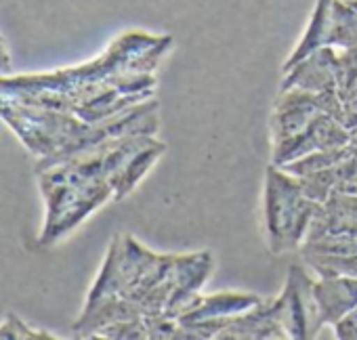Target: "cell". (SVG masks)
Masks as SVG:
<instances>
[{"mask_svg":"<svg viewBox=\"0 0 357 340\" xmlns=\"http://www.w3.org/2000/svg\"><path fill=\"white\" fill-rule=\"evenodd\" d=\"M172 45L170 34H149L143 30H126L118 38L109 42V47L95 59L63 68L55 72H40V74H17V76H3L0 78V93H15V91H66L78 84L105 80L109 76L122 72H139V74H153L162 57L168 53Z\"/></svg>","mask_w":357,"mask_h":340,"instance_id":"obj_1","label":"cell"},{"mask_svg":"<svg viewBox=\"0 0 357 340\" xmlns=\"http://www.w3.org/2000/svg\"><path fill=\"white\" fill-rule=\"evenodd\" d=\"M164 151L166 145L155 137H151L139 149H135L109 179L114 187V200H124L139 185V181L149 173V168L164 155Z\"/></svg>","mask_w":357,"mask_h":340,"instance_id":"obj_14","label":"cell"},{"mask_svg":"<svg viewBox=\"0 0 357 340\" xmlns=\"http://www.w3.org/2000/svg\"><path fill=\"white\" fill-rule=\"evenodd\" d=\"M213 273V254L192 252V254H176L174 258V292L166 307V317L181 319L188 311L196 307L202 296V288Z\"/></svg>","mask_w":357,"mask_h":340,"instance_id":"obj_7","label":"cell"},{"mask_svg":"<svg viewBox=\"0 0 357 340\" xmlns=\"http://www.w3.org/2000/svg\"><path fill=\"white\" fill-rule=\"evenodd\" d=\"M353 153L351 145H342V147H330V149H319L313 153H307L298 160H292L288 164H284L282 168L292 173L294 177H307L313 175L317 170H324L328 166H334L338 162H342L344 157H349Z\"/></svg>","mask_w":357,"mask_h":340,"instance_id":"obj_18","label":"cell"},{"mask_svg":"<svg viewBox=\"0 0 357 340\" xmlns=\"http://www.w3.org/2000/svg\"><path fill=\"white\" fill-rule=\"evenodd\" d=\"M340 122L349 130L357 128V97L342 101V118H340Z\"/></svg>","mask_w":357,"mask_h":340,"instance_id":"obj_21","label":"cell"},{"mask_svg":"<svg viewBox=\"0 0 357 340\" xmlns=\"http://www.w3.org/2000/svg\"><path fill=\"white\" fill-rule=\"evenodd\" d=\"M349 141H351V130L344 128V124L340 120H336L330 114H319L303 132L273 145L271 164L284 166L292 160H298V157L319 151V149L349 145Z\"/></svg>","mask_w":357,"mask_h":340,"instance_id":"obj_6","label":"cell"},{"mask_svg":"<svg viewBox=\"0 0 357 340\" xmlns=\"http://www.w3.org/2000/svg\"><path fill=\"white\" fill-rule=\"evenodd\" d=\"M45 198V225L38 244L43 248L59 242L74 231L86 217L101 208L107 200H114V187L109 179H95L82 183L59 181L49 175H36Z\"/></svg>","mask_w":357,"mask_h":340,"instance_id":"obj_3","label":"cell"},{"mask_svg":"<svg viewBox=\"0 0 357 340\" xmlns=\"http://www.w3.org/2000/svg\"><path fill=\"white\" fill-rule=\"evenodd\" d=\"M319 114H330L336 120L342 118V99L336 91H324V93H311L303 88H288L280 91L271 120V143L278 145L298 132H303Z\"/></svg>","mask_w":357,"mask_h":340,"instance_id":"obj_4","label":"cell"},{"mask_svg":"<svg viewBox=\"0 0 357 340\" xmlns=\"http://www.w3.org/2000/svg\"><path fill=\"white\" fill-rule=\"evenodd\" d=\"M332 330L334 336L340 340H357V307L347 317H342Z\"/></svg>","mask_w":357,"mask_h":340,"instance_id":"obj_20","label":"cell"},{"mask_svg":"<svg viewBox=\"0 0 357 340\" xmlns=\"http://www.w3.org/2000/svg\"><path fill=\"white\" fill-rule=\"evenodd\" d=\"M9 65H11L9 47H7V42L3 40V76H7V74H9Z\"/></svg>","mask_w":357,"mask_h":340,"instance_id":"obj_22","label":"cell"},{"mask_svg":"<svg viewBox=\"0 0 357 340\" xmlns=\"http://www.w3.org/2000/svg\"><path fill=\"white\" fill-rule=\"evenodd\" d=\"M0 338L3 340H24V338L26 340H57V336L51 332L30 327L15 313H7L3 325H0Z\"/></svg>","mask_w":357,"mask_h":340,"instance_id":"obj_19","label":"cell"},{"mask_svg":"<svg viewBox=\"0 0 357 340\" xmlns=\"http://www.w3.org/2000/svg\"><path fill=\"white\" fill-rule=\"evenodd\" d=\"M267 340V338H288L286 330L278 321L271 309V298H265L259 307L236 315L217 334L215 340Z\"/></svg>","mask_w":357,"mask_h":340,"instance_id":"obj_12","label":"cell"},{"mask_svg":"<svg viewBox=\"0 0 357 340\" xmlns=\"http://www.w3.org/2000/svg\"><path fill=\"white\" fill-rule=\"evenodd\" d=\"M313 298L317 311V327H334L357 307V277L353 275H317L313 284Z\"/></svg>","mask_w":357,"mask_h":340,"instance_id":"obj_9","label":"cell"},{"mask_svg":"<svg viewBox=\"0 0 357 340\" xmlns=\"http://www.w3.org/2000/svg\"><path fill=\"white\" fill-rule=\"evenodd\" d=\"M347 3H349V7H353L357 11V0H347Z\"/></svg>","mask_w":357,"mask_h":340,"instance_id":"obj_23","label":"cell"},{"mask_svg":"<svg viewBox=\"0 0 357 340\" xmlns=\"http://www.w3.org/2000/svg\"><path fill=\"white\" fill-rule=\"evenodd\" d=\"M303 88L311 93L336 91V49L321 47L284 74L280 91Z\"/></svg>","mask_w":357,"mask_h":340,"instance_id":"obj_11","label":"cell"},{"mask_svg":"<svg viewBox=\"0 0 357 340\" xmlns=\"http://www.w3.org/2000/svg\"><path fill=\"white\" fill-rule=\"evenodd\" d=\"M332 5L334 0H315V7L311 11L307 30L303 34V38L298 40V45L294 47V51L290 53V57L284 63V74L288 70H292L298 61H303L305 57H309L311 53L319 51L321 47H328V34H330V22H332Z\"/></svg>","mask_w":357,"mask_h":340,"instance_id":"obj_15","label":"cell"},{"mask_svg":"<svg viewBox=\"0 0 357 340\" xmlns=\"http://www.w3.org/2000/svg\"><path fill=\"white\" fill-rule=\"evenodd\" d=\"M353 97H357V86H355V88H353V93H351V95H349V97H347V99H353ZM347 99H344V101H347Z\"/></svg>","mask_w":357,"mask_h":340,"instance_id":"obj_24","label":"cell"},{"mask_svg":"<svg viewBox=\"0 0 357 340\" xmlns=\"http://www.w3.org/2000/svg\"><path fill=\"white\" fill-rule=\"evenodd\" d=\"M303 261L317 275H353L357 277V238L319 240L301 246Z\"/></svg>","mask_w":357,"mask_h":340,"instance_id":"obj_10","label":"cell"},{"mask_svg":"<svg viewBox=\"0 0 357 340\" xmlns=\"http://www.w3.org/2000/svg\"><path fill=\"white\" fill-rule=\"evenodd\" d=\"M317 208L319 204L305 194L298 177L278 164L265 168L263 225L273 254L301 250Z\"/></svg>","mask_w":357,"mask_h":340,"instance_id":"obj_2","label":"cell"},{"mask_svg":"<svg viewBox=\"0 0 357 340\" xmlns=\"http://www.w3.org/2000/svg\"><path fill=\"white\" fill-rule=\"evenodd\" d=\"M315 277L301 263H292L284 281V288L275 298H271V309L288 338L309 340L319 334L317 311L313 298Z\"/></svg>","mask_w":357,"mask_h":340,"instance_id":"obj_5","label":"cell"},{"mask_svg":"<svg viewBox=\"0 0 357 340\" xmlns=\"http://www.w3.org/2000/svg\"><path fill=\"white\" fill-rule=\"evenodd\" d=\"M355 177H357V157H355V153H351L349 157H344L342 162H338L334 166H328L324 170H317L313 175L298 177V179H301L305 194L313 202L321 204L330 198L332 192L342 190V185H347Z\"/></svg>","mask_w":357,"mask_h":340,"instance_id":"obj_16","label":"cell"},{"mask_svg":"<svg viewBox=\"0 0 357 340\" xmlns=\"http://www.w3.org/2000/svg\"><path fill=\"white\" fill-rule=\"evenodd\" d=\"M265 298L252 292H236V290H223L215 294H202L200 300L192 311H188L178 323H192V321H206V319H227L242 315L255 307H259Z\"/></svg>","mask_w":357,"mask_h":340,"instance_id":"obj_13","label":"cell"},{"mask_svg":"<svg viewBox=\"0 0 357 340\" xmlns=\"http://www.w3.org/2000/svg\"><path fill=\"white\" fill-rule=\"evenodd\" d=\"M340 238H357V194L332 192L330 198L319 204L305 244Z\"/></svg>","mask_w":357,"mask_h":340,"instance_id":"obj_8","label":"cell"},{"mask_svg":"<svg viewBox=\"0 0 357 340\" xmlns=\"http://www.w3.org/2000/svg\"><path fill=\"white\" fill-rule=\"evenodd\" d=\"M328 47L347 51L357 65V11L349 7L347 0H334L332 5Z\"/></svg>","mask_w":357,"mask_h":340,"instance_id":"obj_17","label":"cell"}]
</instances>
